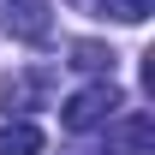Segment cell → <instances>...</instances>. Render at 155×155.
<instances>
[{
	"mask_svg": "<svg viewBox=\"0 0 155 155\" xmlns=\"http://www.w3.org/2000/svg\"><path fill=\"white\" fill-rule=\"evenodd\" d=\"M125 107V96H119L114 78H101V84H90V90H78L66 107H60V125L66 131H96V125H107V119Z\"/></svg>",
	"mask_w": 155,
	"mask_h": 155,
	"instance_id": "obj_1",
	"label": "cell"
},
{
	"mask_svg": "<svg viewBox=\"0 0 155 155\" xmlns=\"http://www.w3.org/2000/svg\"><path fill=\"white\" fill-rule=\"evenodd\" d=\"M0 30L30 42V48H42L54 36V12H48V0H0Z\"/></svg>",
	"mask_w": 155,
	"mask_h": 155,
	"instance_id": "obj_2",
	"label": "cell"
},
{
	"mask_svg": "<svg viewBox=\"0 0 155 155\" xmlns=\"http://www.w3.org/2000/svg\"><path fill=\"white\" fill-rule=\"evenodd\" d=\"M101 155H155V119H149V114H125V119H107Z\"/></svg>",
	"mask_w": 155,
	"mask_h": 155,
	"instance_id": "obj_3",
	"label": "cell"
},
{
	"mask_svg": "<svg viewBox=\"0 0 155 155\" xmlns=\"http://www.w3.org/2000/svg\"><path fill=\"white\" fill-rule=\"evenodd\" d=\"M48 90H54V72H48V66H30V72L6 78L0 101H6V114H30V107H42V101H48Z\"/></svg>",
	"mask_w": 155,
	"mask_h": 155,
	"instance_id": "obj_4",
	"label": "cell"
},
{
	"mask_svg": "<svg viewBox=\"0 0 155 155\" xmlns=\"http://www.w3.org/2000/svg\"><path fill=\"white\" fill-rule=\"evenodd\" d=\"M0 155H42V131L30 119H6L0 125Z\"/></svg>",
	"mask_w": 155,
	"mask_h": 155,
	"instance_id": "obj_5",
	"label": "cell"
},
{
	"mask_svg": "<svg viewBox=\"0 0 155 155\" xmlns=\"http://www.w3.org/2000/svg\"><path fill=\"white\" fill-rule=\"evenodd\" d=\"M72 66L78 72H96V78H114V48H101V42H72Z\"/></svg>",
	"mask_w": 155,
	"mask_h": 155,
	"instance_id": "obj_6",
	"label": "cell"
},
{
	"mask_svg": "<svg viewBox=\"0 0 155 155\" xmlns=\"http://www.w3.org/2000/svg\"><path fill=\"white\" fill-rule=\"evenodd\" d=\"M101 18H119V24H143L155 12V0H90Z\"/></svg>",
	"mask_w": 155,
	"mask_h": 155,
	"instance_id": "obj_7",
	"label": "cell"
}]
</instances>
